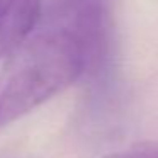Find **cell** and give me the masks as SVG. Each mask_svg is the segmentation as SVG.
Masks as SVG:
<instances>
[{
    "mask_svg": "<svg viewBox=\"0 0 158 158\" xmlns=\"http://www.w3.org/2000/svg\"><path fill=\"white\" fill-rule=\"evenodd\" d=\"M43 19L41 0H0V60L9 58Z\"/></svg>",
    "mask_w": 158,
    "mask_h": 158,
    "instance_id": "7a4b0ae2",
    "label": "cell"
},
{
    "mask_svg": "<svg viewBox=\"0 0 158 158\" xmlns=\"http://www.w3.org/2000/svg\"><path fill=\"white\" fill-rule=\"evenodd\" d=\"M110 0H55L49 9L51 14H68L94 5H107Z\"/></svg>",
    "mask_w": 158,
    "mask_h": 158,
    "instance_id": "277c9868",
    "label": "cell"
},
{
    "mask_svg": "<svg viewBox=\"0 0 158 158\" xmlns=\"http://www.w3.org/2000/svg\"><path fill=\"white\" fill-rule=\"evenodd\" d=\"M83 36L65 21L41 19L0 70V129L85 77Z\"/></svg>",
    "mask_w": 158,
    "mask_h": 158,
    "instance_id": "6da1fadb",
    "label": "cell"
},
{
    "mask_svg": "<svg viewBox=\"0 0 158 158\" xmlns=\"http://www.w3.org/2000/svg\"><path fill=\"white\" fill-rule=\"evenodd\" d=\"M104 158H158V141L138 143L126 150L110 153Z\"/></svg>",
    "mask_w": 158,
    "mask_h": 158,
    "instance_id": "3957f363",
    "label": "cell"
}]
</instances>
